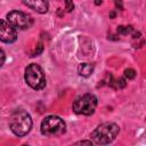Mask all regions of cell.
<instances>
[{"mask_svg": "<svg viewBox=\"0 0 146 146\" xmlns=\"http://www.w3.org/2000/svg\"><path fill=\"white\" fill-rule=\"evenodd\" d=\"M120 132V128L116 123L105 122L98 125L90 135L92 141L97 145H106L112 143Z\"/></svg>", "mask_w": 146, "mask_h": 146, "instance_id": "obj_2", "label": "cell"}, {"mask_svg": "<svg viewBox=\"0 0 146 146\" xmlns=\"http://www.w3.org/2000/svg\"><path fill=\"white\" fill-rule=\"evenodd\" d=\"M42 49H43V46H42V43H41V42H39V43H38V46H36V48H35V51H34L33 56H38V55L42 51Z\"/></svg>", "mask_w": 146, "mask_h": 146, "instance_id": "obj_13", "label": "cell"}, {"mask_svg": "<svg viewBox=\"0 0 146 146\" xmlns=\"http://www.w3.org/2000/svg\"><path fill=\"white\" fill-rule=\"evenodd\" d=\"M95 3H96V5H100V3H102V0H96Z\"/></svg>", "mask_w": 146, "mask_h": 146, "instance_id": "obj_17", "label": "cell"}, {"mask_svg": "<svg viewBox=\"0 0 146 146\" xmlns=\"http://www.w3.org/2000/svg\"><path fill=\"white\" fill-rule=\"evenodd\" d=\"M76 144H83V145H91V141H87V140H82V141H78Z\"/></svg>", "mask_w": 146, "mask_h": 146, "instance_id": "obj_16", "label": "cell"}, {"mask_svg": "<svg viewBox=\"0 0 146 146\" xmlns=\"http://www.w3.org/2000/svg\"><path fill=\"white\" fill-rule=\"evenodd\" d=\"M22 2L29 8L33 9L39 14H44L48 11L49 5L47 0H22Z\"/></svg>", "mask_w": 146, "mask_h": 146, "instance_id": "obj_8", "label": "cell"}, {"mask_svg": "<svg viewBox=\"0 0 146 146\" xmlns=\"http://www.w3.org/2000/svg\"><path fill=\"white\" fill-rule=\"evenodd\" d=\"M5 59H6V55H5V51L2 49H0V67L3 65L5 63Z\"/></svg>", "mask_w": 146, "mask_h": 146, "instance_id": "obj_14", "label": "cell"}, {"mask_svg": "<svg viewBox=\"0 0 146 146\" xmlns=\"http://www.w3.org/2000/svg\"><path fill=\"white\" fill-rule=\"evenodd\" d=\"M124 76H125L128 80H131V79H133V78L136 76V71H135L133 68H127V70L124 71Z\"/></svg>", "mask_w": 146, "mask_h": 146, "instance_id": "obj_11", "label": "cell"}, {"mask_svg": "<svg viewBox=\"0 0 146 146\" xmlns=\"http://www.w3.org/2000/svg\"><path fill=\"white\" fill-rule=\"evenodd\" d=\"M17 39L16 29L8 22L0 19V41L6 43H13Z\"/></svg>", "mask_w": 146, "mask_h": 146, "instance_id": "obj_7", "label": "cell"}, {"mask_svg": "<svg viewBox=\"0 0 146 146\" xmlns=\"http://www.w3.org/2000/svg\"><path fill=\"white\" fill-rule=\"evenodd\" d=\"M24 79L26 83L34 90H40L46 87V76L43 70L38 64H30L25 68Z\"/></svg>", "mask_w": 146, "mask_h": 146, "instance_id": "obj_3", "label": "cell"}, {"mask_svg": "<svg viewBox=\"0 0 146 146\" xmlns=\"http://www.w3.org/2000/svg\"><path fill=\"white\" fill-rule=\"evenodd\" d=\"M97 107V98L92 94H84L78 97L73 103V111L76 114L91 115Z\"/></svg>", "mask_w": 146, "mask_h": 146, "instance_id": "obj_5", "label": "cell"}, {"mask_svg": "<svg viewBox=\"0 0 146 146\" xmlns=\"http://www.w3.org/2000/svg\"><path fill=\"white\" fill-rule=\"evenodd\" d=\"M117 33L119 34H128V33H131V32H133V27L131 26V25H129V26H123V25H120V26H117Z\"/></svg>", "mask_w": 146, "mask_h": 146, "instance_id": "obj_10", "label": "cell"}, {"mask_svg": "<svg viewBox=\"0 0 146 146\" xmlns=\"http://www.w3.org/2000/svg\"><path fill=\"white\" fill-rule=\"evenodd\" d=\"M110 16H111V17H112V18H113V17H114V16H115V13H111V14H110Z\"/></svg>", "mask_w": 146, "mask_h": 146, "instance_id": "obj_18", "label": "cell"}, {"mask_svg": "<svg viewBox=\"0 0 146 146\" xmlns=\"http://www.w3.org/2000/svg\"><path fill=\"white\" fill-rule=\"evenodd\" d=\"M65 9H66L68 13L73 11V9H74L73 0H65Z\"/></svg>", "mask_w": 146, "mask_h": 146, "instance_id": "obj_12", "label": "cell"}, {"mask_svg": "<svg viewBox=\"0 0 146 146\" xmlns=\"http://www.w3.org/2000/svg\"><path fill=\"white\" fill-rule=\"evenodd\" d=\"M94 68H95V64H92V63H81L78 67V73H79V75L87 78L92 74Z\"/></svg>", "mask_w": 146, "mask_h": 146, "instance_id": "obj_9", "label": "cell"}, {"mask_svg": "<svg viewBox=\"0 0 146 146\" xmlns=\"http://www.w3.org/2000/svg\"><path fill=\"white\" fill-rule=\"evenodd\" d=\"M7 21L15 29H19V30L29 29L33 24V19L30 15H27L23 11H18V10H13V11L8 13L7 14Z\"/></svg>", "mask_w": 146, "mask_h": 146, "instance_id": "obj_6", "label": "cell"}, {"mask_svg": "<svg viewBox=\"0 0 146 146\" xmlns=\"http://www.w3.org/2000/svg\"><path fill=\"white\" fill-rule=\"evenodd\" d=\"M66 125L65 122L56 115H49L44 117L41 122V133L48 137L60 136L65 132Z\"/></svg>", "mask_w": 146, "mask_h": 146, "instance_id": "obj_4", "label": "cell"}, {"mask_svg": "<svg viewBox=\"0 0 146 146\" xmlns=\"http://www.w3.org/2000/svg\"><path fill=\"white\" fill-rule=\"evenodd\" d=\"M115 6H116V8H119L120 10L123 9V5H122V1H121V0H115Z\"/></svg>", "mask_w": 146, "mask_h": 146, "instance_id": "obj_15", "label": "cell"}, {"mask_svg": "<svg viewBox=\"0 0 146 146\" xmlns=\"http://www.w3.org/2000/svg\"><path fill=\"white\" fill-rule=\"evenodd\" d=\"M32 123L31 115L24 110H16L9 119V127L18 137L27 135L32 128Z\"/></svg>", "mask_w": 146, "mask_h": 146, "instance_id": "obj_1", "label": "cell"}]
</instances>
